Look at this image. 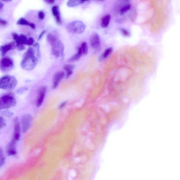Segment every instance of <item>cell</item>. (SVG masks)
<instances>
[{"mask_svg": "<svg viewBox=\"0 0 180 180\" xmlns=\"http://www.w3.org/2000/svg\"><path fill=\"white\" fill-rule=\"evenodd\" d=\"M33 48H29L24 56L20 65L24 69L30 71L36 67L38 59Z\"/></svg>", "mask_w": 180, "mask_h": 180, "instance_id": "1", "label": "cell"}, {"mask_svg": "<svg viewBox=\"0 0 180 180\" xmlns=\"http://www.w3.org/2000/svg\"><path fill=\"white\" fill-rule=\"evenodd\" d=\"M46 40L52 47V53L56 57H63L64 46L61 41L57 36L51 34L47 35Z\"/></svg>", "mask_w": 180, "mask_h": 180, "instance_id": "2", "label": "cell"}, {"mask_svg": "<svg viewBox=\"0 0 180 180\" xmlns=\"http://www.w3.org/2000/svg\"><path fill=\"white\" fill-rule=\"evenodd\" d=\"M16 79L13 76L6 75L0 78V89L11 90L15 88L17 85Z\"/></svg>", "mask_w": 180, "mask_h": 180, "instance_id": "3", "label": "cell"}, {"mask_svg": "<svg viewBox=\"0 0 180 180\" xmlns=\"http://www.w3.org/2000/svg\"><path fill=\"white\" fill-rule=\"evenodd\" d=\"M66 28L67 30L70 33L80 35L85 32L86 26L81 20H75L68 24Z\"/></svg>", "mask_w": 180, "mask_h": 180, "instance_id": "4", "label": "cell"}, {"mask_svg": "<svg viewBox=\"0 0 180 180\" xmlns=\"http://www.w3.org/2000/svg\"><path fill=\"white\" fill-rule=\"evenodd\" d=\"M16 99L11 94H5L0 97V111L13 108L16 105Z\"/></svg>", "mask_w": 180, "mask_h": 180, "instance_id": "5", "label": "cell"}, {"mask_svg": "<svg viewBox=\"0 0 180 180\" xmlns=\"http://www.w3.org/2000/svg\"><path fill=\"white\" fill-rule=\"evenodd\" d=\"M13 39L15 41L16 46L20 51L25 49L24 45H28L29 38L26 35L20 34L19 35L15 33L12 34Z\"/></svg>", "mask_w": 180, "mask_h": 180, "instance_id": "6", "label": "cell"}, {"mask_svg": "<svg viewBox=\"0 0 180 180\" xmlns=\"http://www.w3.org/2000/svg\"><path fill=\"white\" fill-rule=\"evenodd\" d=\"M14 63L11 58L4 57L0 60V70L4 72L10 71L13 69Z\"/></svg>", "mask_w": 180, "mask_h": 180, "instance_id": "7", "label": "cell"}, {"mask_svg": "<svg viewBox=\"0 0 180 180\" xmlns=\"http://www.w3.org/2000/svg\"><path fill=\"white\" fill-rule=\"evenodd\" d=\"M32 117L30 114H25L22 117L21 120L22 131L26 133L30 129L32 122Z\"/></svg>", "mask_w": 180, "mask_h": 180, "instance_id": "8", "label": "cell"}, {"mask_svg": "<svg viewBox=\"0 0 180 180\" xmlns=\"http://www.w3.org/2000/svg\"><path fill=\"white\" fill-rule=\"evenodd\" d=\"M46 91L47 87L46 86L41 87L38 89L36 101V105L37 108L40 107L42 105L45 98Z\"/></svg>", "mask_w": 180, "mask_h": 180, "instance_id": "9", "label": "cell"}, {"mask_svg": "<svg viewBox=\"0 0 180 180\" xmlns=\"http://www.w3.org/2000/svg\"><path fill=\"white\" fill-rule=\"evenodd\" d=\"M90 45L94 49L99 51L101 47V42L99 35L98 34L94 33L91 35L90 38Z\"/></svg>", "mask_w": 180, "mask_h": 180, "instance_id": "10", "label": "cell"}, {"mask_svg": "<svg viewBox=\"0 0 180 180\" xmlns=\"http://www.w3.org/2000/svg\"><path fill=\"white\" fill-rule=\"evenodd\" d=\"M65 75V73L63 71H60L55 74L52 79V87L53 89H55L57 87Z\"/></svg>", "mask_w": 180, "mask_h": 180, "instance_id": "11", "label": "cell"}, {"mask_svg": "<svg viewBox=\"0 0 180 180\" xmlns=\"http://www.w3.org/2000/svg\"><path fill=\"white\" fill-rule=\"evenodd\" d=\"M16 46L15 42H12L0 46V52L1 55L4 56L9 51L15 48Z\"/></svg>", "mask_w": 180, "mask_h": 180, "instance_id": "12", "label": "cell"}, {"mask_svg": "<svg viewBox=\"0 0 180 180\" xmlns=\"http://www.w3.org/2000/svg\"><path fill=\"white\" fill-rule=\"evenodd\" d=\"M52 10L53 15L55 18L56 22L58 24L61 25L63 23V20L62 19L59 7L57 5L54 6L52 7Z\"/></svg>", "mask_w": 180, "mask_h": 180, "instance_id": "13", "label": "cell"}, {"mask_svg": "<svg viewBox=\"0 0 180 180\" xmlns=\"http://www.w3.org/2000/svg\"><path fill=\"white\" fill-rule=\"evenodd\" d=\"M21 136V129L19 123L16 120L14 124L13 139L17 142L19 141Z\"/></svg>", "mask_w": 180, "mask_h": 180, "instance_id": "14", "label": "cell"}, {"mask_svg": "<svg viewBox=\"0 0 180 180\" xmlns=\"http://www.w3.org/2000/svg\"><path fill=\"white\" fill-rule=\"evenodd\" d=\"M17 141L12 139L10 142L8 143L7 147V152L9 155H14L16 153Z\"/></svg>", "mask_w": 180, "mask_h": 180, "instance_id": "15", "label": "cell"}, {"mask_svg": "<svg viewBox=\"0 0 180 180\" xmlns=\"http://www.w3.org/2000/svg\"><path fill=\"white\" fill-rule=\"evenodd\" d=\"M83 54L81 47H79L78 50V52L76 54L72 56L68 60L69 63H74L78 61L81 58Z\"/></svg>", "mask_w": 180, "mask_h": 180, "instance_id": "16", "label": "cell"}, {"mask_svg": "<svg viewBox=\"0 0 180 180\" xmlns=\"http://www.w3.org/2000/svg\"><path fill=\"white\" fill-rule=\"evenodd\" d=\"M75 66L72 64L64 65L63 68L66 71V78L68 79L73 73V70L74 69Z\"/></svg>", "mask_w": 180, "mask_h": 180, "instance_id": "17", "label": "cell"}, {"mask_svg": "<svg viewBox=\"0 0 180 180\" xmlns=\"http://www.w3.org/2000/svg\"><path fill=\"white\" fill-rule=\"evenodd\" d=\"M111 19V16L110 14H106L102 17L100 25L103 28L107 27L110 23Z\"/></svg>", "mask_w": 180, "mask_h": 180, "instance_id": "18", "label": "cell"}, {"mask_svg": "<svg viewBox=\"0 0 180 180\" xmlns=\"http://www.w3.org/2000/svg\"><path fill=\"white\" fill-rule=\"evenodd\" d=\"M17 24L19 25H26L30 26L32 29H36V26L34 24L29 22L26 19L23 18L19 19L17 22Z\"/></svg>", "mask_w": 180, "mask_h": 180, "instance_id": "19", "label": "cell"}, {"mask_svg": "<svg viewBox=\"0 0 180 180\" xmlns=\"http://www.w3.org/2000/svg\"><path fill=\"white\" fill-rule=\"evenodd\" d=\"M85 2L81 0H70L67 1V5L70 8L75 7L77 6L83 4Z\"/></svg>", "mask_w": 180, "mask_h": 180, "instance_id": "20", "label": "cell"}, {"mask_svg": "<svg viewBox=\"0 0 180 180\" xmlns=\"http://www.w3.org/2000/svg\"><path fill=\"white\" fill-rule=\"evenodd\" d=\"M113 48H109L106 49L105 52L102 53V55L100 57V60L104 59L107 58L113 51Z\"/></svg>", "mask_w": 180, "mask_h": 180, "instance_id": "21", "label": "cell"}, {"mask_svg": "<svg viewBox=\"0 0 180 180\" xmlns=\"http://www.w3.org/2000/svg\"><path fill=\"white\" fill-rule=\"evenodd\" d=\"M131 7V5L130 4H126L120 8V13L121 14H124L128 11Z\"/></svg>", "mask_w": 180, "mask_h": 180, "instance_id": "22", "label": "cell"}, {"mask_svg": "<svg viewBox=\"0 0 180 180\" xmlns=\"http://www.w3.org/2000/svg\"><path fill=\"white\" fill-rule=\"evenodd\" d=\"M81 48L83 54L85 55H87L88 54V46L87 43L86 42H83L82 43Z\"/></svg>", "mask_w": 180, "mask_h": 180, "instance_id": "23", "label": "cell"}, {"mask_svg": "<svg viewBox=\"0 0 180 180\" xmlns=\"http://www.w3.org/2000/svg\"><path fill=\"white\" fill-rule=\"evenodd\" d=\"M6 126V123L3 117H0V129L5 127Z\"/></svg>", "mask_w": 180, "mask_h": 180, "instance_id": "24", "label": "cell"}, {"mask_svg": "<svg viewBox=\"0 0 180 180\" xmlns=\"http://www.w3.org/2000/svg\"><path fill=\"white\" fill-rule=\"evenodd\" d=\"M120 31L122 32V33L123 36L126 37H128L129 36V32L128 30H126V29L122 28L120 29Z\"/></svg>", "mask_w": 180, "mask_h": 180, "instance_id": "25", "label": "cell"}, {"mask_svg": "<svg viewBox=\"0 0 180 180\" xmlns=\"http://www.w3.org/2000/svg\"><path fill=\"white\" fill-rule=\"evenodd\" d=\"M28 90V88L26 87H21L17 90V93L19 94H22Z\"/></svg>", "mask_w": 180, "mask_h": 180, "instance_id": "26", "label": "cell"}, {"mask_svg": "<svg viewBox=\"0 0 180 180\" xmlns=\"http://www.w3.org/2000/svg\"><path fill=\"white\" fill-rule=\"evenodd\" d=\"M45 16V13L42 11H40L38 13V17L41 20H43Z\"/></svg>", "mask_w": 180, "mask_h": 180, "instance_id": "27", "label": "cell"}, {"mask_svg": "<svg viewBox=\"0 0 180 180\" xmlns=\"http://www.w3.org/2000/svg\"><path fill=\"white\" fill-rule=\"evenodd\" d=\"M69 175L72 177H75L76 175V173L74 170H70L69 172Z\"/></svg>", "mask_w": 180, "mask_h": 180, "instance_id": "28", "label": "cell"}, {"mask_svg": "<svg viewBox=\"0 0 180 180\" xmlns=\"http://www.w3.org/2000/svg\"><path fill=\"white\" fill-rule=\"evenodd\" d=\"M3 114L5 116H7L8 117H12L13 115V113L12 112H11L7 111L4 112Z\"/></svg>", "mask_w": 180, "mask_h": 180, "instance_id": "29", "label": "cell"}, {"mask_svg": "<svg viewBox=\"0 0 180 180\" xmlns=\"http://www.w3.org/2000/svg\"><path fill=\"white\" fill-rule=\"evenodd\" d=\"M7 23L8 22L6 20H5L4 19L0 18V25H1L3 26H5L7 25Z\"/></svg>", "mask_w": 180, "mask_h": 180, "instance_id": "30", "label": "cell"}, {"mask_svg": "<svg viewBox=\"0 0 180 180\" xmlns=\"http://www.w3.org/2000/svg\"><path fill=\"white\" fill-rule=\"evenodd\" d=\"M45 2L47 4L52 5L54 3L55 1L54 0H45Z\"/></svg>", "mask_w": 180, "mask_h": 180, "instance_id": "31", "label": "cell"}, {"mask_svg": "<svg viewBox=\"0 0 180 180\" xmlns=\"http://www.w3.org/2000/svg\"><path fill=\"white\" fill-rule=\"evenodd\" d=\"M46 32V30H44L43 31H42V32H41V33L39 35V37H38V40H40L41 39V38H42L43 35H45V34Z\"/></svg>", "mask_w": 180, "mask_h": 180, "instance_id": "32", "label": "cell"}, {"mask_svg": "<svg viewBox=\"0 0 180 180\" xmlns=\"http://www.w3.org/2000/svg\"><path fill=\"white\" fill-rule=\"evenodd\" d=\"M66 104H67V102L66 101H65V102H64L61 103V105L59 106V108L60 109H61L63 108V107H64L65 106Z\"/></svg>", "mask_w": 180, "mask_h": 180, "instance_id": "33", "label": "cell"}, {"mask_svg": "<svg viewBox=\"0 0 180 180\" xmlns=\"http://www.w3.org/2000/svg\"><path fill=\"white\" fill-rule=\"evenodd\" d=\"M74 161L75 163H79L81 161V159L79 157H76L75 158Z\"/></svg>", "mask_w": 180, "mask_h": 180, "instance_id": "34", "label": "cell"}, {"mask_svg": "<svg viewBox=\"0 0 180 180\" xmlns=\"http://www.w3.org/2000/svg\"><path fill=\"white\" fill-rule=\"evenodd\" d=\"M3 7H4L3 3L1 1H0V10H2V9L3 8Z\"/></svg>", "mask_w": 180, "mask_h": 180, "instance_id": "35", "label": "cell"}, {"mask_svg": "<svg viewBox=\"0 0 180 180\" xmlns=\"http://www.w3.org/2000/svg\"><path fill=\"white\" fill-rule=\"evenodd\" d=\"M68 180H73L72 177L70 176L69 175H68Z\"/></svg>", "mask_w": 180, "mask_h": 180, "instance_id": "36", "label": "cell"}]
</instances>
